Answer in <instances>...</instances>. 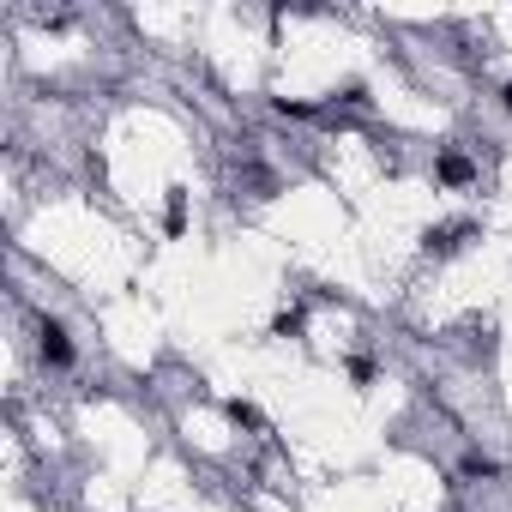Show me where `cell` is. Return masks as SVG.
<instances>
[{"label": "cell", "instance_id": "cell-1", "mask_svg": "<svg viewBox=\"0 0 512 512\" xmlns=\"http://www.w3.org/2000/svg\"><path fill=\"white\" fill-rule=\"evenodd\" d=\"M506 109H512V91H506Z\"/></svg>", "mask_w": 512, "mask_h": 512}]
</instances>
